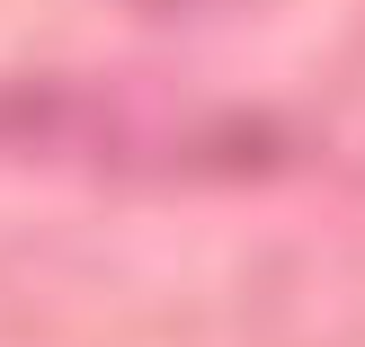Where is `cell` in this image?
Listing matches in <instances>:
<instances>
[]
</instances>
